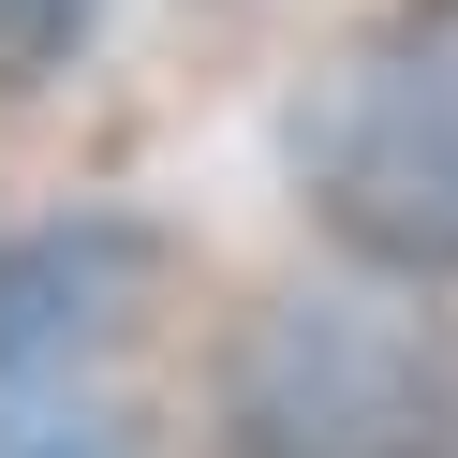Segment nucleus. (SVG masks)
I'll return each mask as SVG.
<instances>
[{"mask_svg":"<svg viewBox=\"0 0 458 458\" xmlns=\"http://www.w3.org/2000/svg\"><path fill=\"white\" fill-rule=\"evenodd\" d=\"M222 458H458V326L399 296H267L222 340Z\"/></svg>","mask_w":458,"mask_h":458,"instance_id":"1","label":"nucleus"},{"mask_svg":"<svg viewBox=\"0 0 458 458\" xmlns=\"http://www.w3.org/2000/svg\"><path fill=\"white\" fill-rule=\"evenodd\" d=\"M296 192L369 281H458V0L369 30L296 119Z\"/></svg>","mask_w":458,"mask_h":458,"instance_id":"2","label":"nucleus"},{"mask_svg":"<svg viewBox=\"0 0 458 458\" xmlns=\"http://www.w3.org/2000/svg\"><path fill=\"white\" fill-rule=\"evenodd\" d=\"M0 458H133L104 369H15L0 355Z\"/></svg>","mask_w":458,"mask_h":458,"instance_id":"3","label":"nucleus"},{"mask_svg":"<svg viewBox=\"0 0 458 458\" xmlns=\"http://www.w3.org/2000/svg\"><path fill=\"white\" fill-rule=\"evenodd\" d=\"M104 0H0V89H30V74H60L74 45H89Z\"/></svg>","mask_w":458,"mask_h":458,"instance_id":"4","label":"nucleus"}]
</instances>
